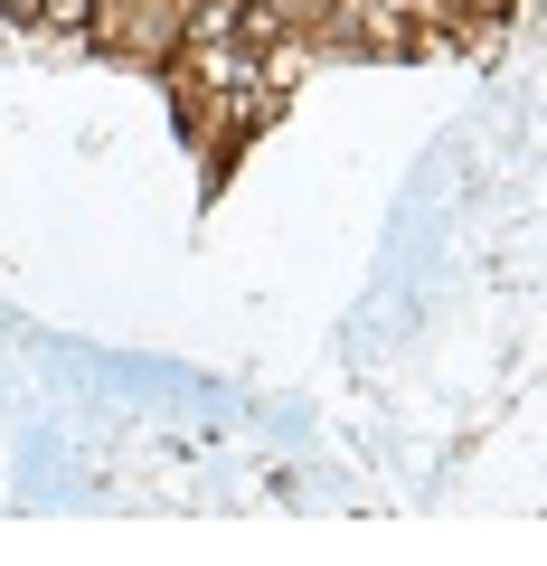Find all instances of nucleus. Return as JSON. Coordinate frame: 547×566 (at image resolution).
I'll use <instances>...</instances> for the list:
<instances>
[{
    "label": "nucleus",
    "instance_id": "nucleus-1",
    "mask_svg": "<svg viewBox=\"0 0 547 566\" xmlns=\"http://www.w3.org/2000/svg\"><path fill=\"white\" fill-rule=\"evenodd\" d=\"M39 20L48 29H85V20H95V0H39Z\"/></svg>",
    "mask_w": 547,
    "mask_h": 566
},
{
    "label": "nucleus",
    "instance_id": "nucleus-2",
    "mask_svg": "<svg viewBox=\"0 0 547 566\" xmlns=\"http://www.w3.org/2000/svg\"><path fill=\"white\" fill-rule=\"evenodd\" d=\"M0 10H10V20H39V0H0Z\"/></svg>",
    "mask_w": 547,
    "mask_h": 566
}]
</instances>
